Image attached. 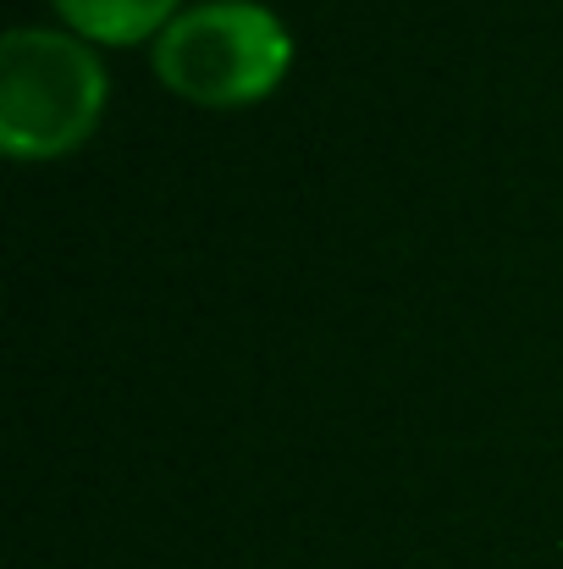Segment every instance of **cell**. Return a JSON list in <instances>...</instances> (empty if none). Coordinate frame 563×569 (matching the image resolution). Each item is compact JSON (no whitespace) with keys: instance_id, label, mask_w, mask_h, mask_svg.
<instances>
[{"instance_id":"6da1fadb","label":"cell","mask_w":563,"mask_h":569,"mask_svg":"<svg viewBox=\"0 0 563 569\" xmlns=\"http://www.w3.org/2000/svg\"><path fill=\"white\" fill-rule=\"evenodd\" d=\"M105 67L83 39L56 28H11L0 44V144L17 161L78 150L105 111Z\"/></svg>"},{"instance_id":"7a4b0ae2","label":"cell","mask_w":563,"mask_h":569,"mask_svg":"<svg viewBox=\"0 0 563 569\" xmlns=\"http://www.w3.org/2000/svg\"><path fill=\"white\" fill-rule=\"evenodd\" d=\"M293 33L260 0H204L155 39V72L193 106H249L282 83Z\"/></svg>"},{"instance_id":"3957f363","label":"cell","mask_w":563,"mask_h":569,"mask_svg":"<svg viewBox=\"0 0 563 569\" xmlns=\"http://www.w3.org/2000/svg\"><path fill=\"white\" fill-rule=\"evenodd\" d=\"M56 11L105 44H133L155 28H167V17L178 11V0H56Z\"/></svg>"}]
</instances>
